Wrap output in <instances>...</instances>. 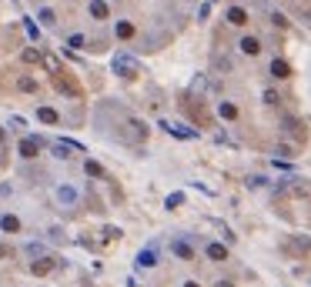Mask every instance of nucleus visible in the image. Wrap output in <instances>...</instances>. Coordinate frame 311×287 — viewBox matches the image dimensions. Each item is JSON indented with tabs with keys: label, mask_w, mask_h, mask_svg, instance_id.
<instances>
[{
	"label": "nucleus",
	"mask_w": 311,
	"mask_h": 287,
	"mask_svg": "<svg viewBox=\"0 0 311 287\" xmlns=\"http://www.w3.org/2000/svg\"><path fill=\"white\" fill-rule=\"evenodd\" d=\"M214 287H234V284L228 281V277H221V281H214Z\"/></svg>",
	"instance_id": "4c0bfd02"
},
{
	"label": "nucleus",
	"mask_w": 311,
	"mask_h": 287,
	"mask_svg": "<svg viewBox=\"0 0 311 287\" xmlns=\"http://www.w3.org/2000/svg\"><path fill=\"white\" fill-rule=\"evenodd\" d=\"M291 74V67H288V60H281V57H275V60H271V77H288Z\"/></svg>",
	"instance_id": "dca6fc26"
},
{
	"label": "nucleus",
	"mask_w": 311,
	"mask_h": 287,
	"mask_svg": "<svg viewBox=\"0 0 311 287\" xmlns=\"http://www.w3.org/2000/svg\"><path fill=\"white\" fill-rule=\"evenodd\" d=\"M184 287H201V284H198V281H184Z\"/></svg>",
	"instance_id": "58836bf2"
},
{
	"label": "nucleus",
	"mask_w": 311,
	"mask_h": 287,
	"mask_svg": "<svg viewBox=\"0 0 311 287\" xmlns=\"http://www.w3.org/2000/svg\"><path fill=\"white\" fill-rule=\"evenodd\" d=\"M157 264V247L151 244V247H144L141 254H137V267H154Z\"/></svg>",
	"instance_id": "9d476101"
},
{
	"label": "nucleus",
	"mask_w": 311,
	"mask_h": 287,
	"mask_svg": "<svg viewBox=\"0 0 311 287\" xmlns=\"http://www.w3.org/2000/svg\"><path fill=\"white\" fill-rule=\"evenodd\" d=\"M261 100H265L268 107H275V104H278V90H275V87H268L265 94H261Z\"/></svg>",
	"instance_id": "c85d7f7f"
},
{
	"label": "nucleus",
	"mask_w": 311,
	"mask_h": 287,
	"mask_svg": "<svg viewBox=\"0 0 311 287\" xmlns=\"http://www.w3.org/2000/svg\"><path fill=\"white\" fill-rule=\"evenodd\" d=\"M67 47H70V50H80V47H87V37H84V33H70V37H67Z\"/></svg>",
	"instance_id": "b1692460"
},
{
	"label": "nucleus",
	"mask_w": 311,
	"mask_h": 287,
	"mask_svg": "<svg viewBox=\"0 0 311 287\" xmlns=\"http://www.w3.org/2000/svg\"><path fill=\"white\" fill-rule=\"evenodd\" d=\"M228 23L245 27V23H248V10H245V7H228Z\"/></svg>",
	"instance_id": "9b49d317"
},
{
	"label": "nucleus",
	"mask_w": 311,
	"mask_h": 287,
	"mask_svg": "<svg viewBox=\"0 0 311 287\" xmlns=\"http://www.w3.org/2000/svg\"><path fill=\"white\" fill-rule=\"evenodd\" d=\"M281 131H291V134H301V127H298V121H295V117H285V121H281Z\"/></svg>",
	"instance_id": "c756f323"
},
{
	"label": "nucleus",
	"mask_w": 311,
	"mask_h": 287,
	"mask_svg": "<svg viewBox=\"0 0 311 287\" xmlns=\"http://www.w3.org/2000/svg\"><path fill=\"white\" fill-rule=\"evenodd\" d=\"M121 137L127 144H141L147 137V124H141L137 117H127V121H124V134H121Z\"/></svg>",
	"instance_id": "f257e3e1"
},
{
	"label": "nucleus",
	"mask_w": 311,
	"mask_h": 287,
	"mask_svg": "<svg viewBox=\"0 0 311 287\" xmlns=\"http://www.w3.org/2000/svg\"><path fill=\"white\" fill-rule=\"evenodd\" d=\"M50 154H54L57 160H67V157L74 154V150H70V147H67L64 141H57V144H50Z\"/></svg>",
	"instance_id": "aec40b11"
},
{
	"label": "nucleus",
	"mask_w": 311,
	"mask_h": 287,
	"mask_svg": "<svg viewBox=\"0 0 311 287\" xmlns=\"http://www.w3.org/2000/svg\"><path fill=\"white\" fill-rule=\"evenodd\" d=\"M37 17H40V23H44V27H54V23H57V13L50 10V7H40V13H37Z\"/></svg>",
	"instance_id": "4be33fe9"
},
{
	"label": "nucleus",
	"mask_w": 311,
	"mask_h": 287,
	"mask_svg": "<svg viewBox=\"0 0 311 287\" xmlns=\"http://www.w3.org/2000/svg\"><path fill=\"white\" fill-rule=\"evenodd\" d=\"M3 257H10V247H7V244L0 241V261H3Z\"/></svg>",
	"instance_id": "e433bc0d"
},
{
	"label": "nucleus",
	"mask_w": 311,
	"mask_h": 287,
	"mask_svg": "<svg viewBox=\"0 0 311 287\" xmlns=\"http://www.w3.org/2000/svg\"><path fill=\"white\" fill-rule=\"evenodd\" d=\"M171 251H174L178 261H194V247H191V241H184V237H174V241H171Z\"/></svg>",
	"instance_id": "423d86ee"
},
{
	"label": "nucleus",
	"mask_w": 311,
	"mask_h": 287,
	"mask_svg": "<svg viewBox=\"0 0 311 287\" xmlns=\"http://www.w3.org/2000/svg\"><path fill=\"white\" fill-rule=\"evenodd\" d=\"M3 141H7V131H3V127H0V144H3Z\"/></svg>",
	"instance_id": "ea45409f"
},
{
	"label": "nucleus",
	"mask_w": 311,
	"mask_h": 287,
	"mask_svg": "<svg viewBox=\"0 0 311 287\" xmlns=\"http://www.w3.org/2000/svg\"><path fill=\"white\" fill-rule=\"evenodd\" d=\"M30 271H33V274H50V271H54V261H50V257H40V261H30Z\"/></svg>",
	"instance_id": "f3484780"
},
{
	"label": "nucleus",
	"mask_w": 311,
	"mask_h": 287,
	"mask_svg": "<svg viewBox=\"0 0 311 287\" xmlns=\"http://www.w3.org/2000/svg\"><path fill=\"white\" fill-rule=\"evenodd\" d=\"M57 80V90L60 94H67V97H77V84H70V80H64V77H54Z\"/></svg>",
	"instance_id": "412c9836"
},
{
	"label": "nucleus",
	"mask_w": 311,
	"mask_h": 287,
	"mask_svg": "<svg viewBox=\"0 0 311 287\" xmlns=\"http://www.w3.org/2000/svg\"><path fill=\"white\" fill-rule=\"evenodd\" d=\"M161 127H164L167 134L181 137V141H194V137H198V131H191V127H181V124H171V121H161Z\"/></svg>",
	"instance_id": "0eeeda50"
},
{
	"label": "nucleus",
	"mask_w": 311,
	"mask_h": 287,
	"mask_svg": "<svg viewBox=\"0 0 311 287\" xmlns=\"http://www.w3.org/2000/svg\"><path fill=\"white\" fill-rule=\"evenodd\" d=\"M44 67L54 74V77H60V60H57L54 54H44Z\"/></svg>",
	"instance_id": "5701e85b"
},
{
	"label": "nucleus",
	"mask_w": 311,
	"mask_h": 287,
	"mask_svg": "<svg viewBox=\"0 0 311 287\" xmlns=\"http://www.w3.org/2000/svg\"><path fill=\"white\" fill-rule=\"evenodd\" d=\"M37 121L40 124H60V114L54 107H37Z\"/></svg>",
	"instance_id": "2eb2a0df"
},
{
	"label": "nucleus",
	"mask_w": 311,
	"mask_h": 287,
	"mask_svg": "<svg viewBox=\"0 0 311 287\" xmlns=\"http://www.w3.org/2000/svg\"><path fill=\"white\" fill-rule=\"evenodd\" d=\"M208 17H211V3L204 0V3H201V7H198V20H208Z\"/></svg>",
	"instance_id": "72a5a7b5"
},
{
	"label": "nucleus",
	"mask_w": 311,
	"mask_h": 287,
	"mask_svg": "<svg viewBox=\"0 0 311 287\" xmlns=\"http://www.w3.org/2000/svg\"><path fill=\"white\" fill-rule=\"evenodd\" d=\"M104 237H107V241H114V237H121V231H117V227H104Z\"/></svg>",
	"instance_id": "f704fd0d"
},
{
	"label": "nucleus",
	"mask_w": 311,
	"mask_h": 287,
	"mask_svg": "<svg viewBox=\"0 0 311 287\" xmlns=\"http://www.w3.org/2000/svg\"><path fill=\"white\" fill-rule=\"evenodd\" d=\"M114 33H117L121 40H131V37H134V23H131V20H117V27H114Z\"/></svg>",
	"instance_id": "6ab92c4d"
},
{
	"label": "nucleus",
	"mask_w": 311,
	"mask_h": 287,
	"mask_svg": "<svg viewBox=\"0 0 311 287\" xmlns=\"http://www.w3.org/2000/svg\"><path fill=\"white\" fill-rule=\"evenodd\" d=\"M285 251L295 254V257L308 254V251H311V237H288V241H285Z\"/></svg>",
	"instance_id": "39448f33"
},
{
	"label": "nucleus",
	"mask_w": 311,
	"mask_h": 287,
	"mask_svg": "<svg viewBox=\"0 0 311 287\" xmlns=\"http://www.w3.org/2000/svg\"><path fill=\"white\" fill-rule=\"evenodd\" d=\"M241 50H245L248 57L261 54V40H258V37H251V33H248V37H241Z\"/></svg>",
	"instance_id": "ddd939ff"
},
{
	"label": "nucleus",
	"mask_w": 311,
	"mask_h": 287,
	"mask_svg": "<svg viewBox=\"0 0 311 287\" xmlns=\"http://www.w3.org/2000/svg\"><path fill=\"white\" fill-rule=\"evenodd\" d=\"M17 87H20L23 94H33V90H37V80H33V77H20V80H17Z\"/></svg>",
	"instance_id": "bb28decb"
},
{
	"label": "nucleus",
	"mask_w": 311,
	"mask_h": 287,
	"mask_svg": "<svg viewBox=\"0 0 311 287\" xmlns=\"http://www.w3.org/2000/svg\"><path fill=\"white\" fill-rule=\"evenodd\" d=\"M54 200L60 204V207H77V200H80V194H77V187H70V184H57L54 187Z\"/></svg>",
	"instance_id": "f03ea898"
},
{
	"label": "nucleus",
	"mask_w": 311,
	"mask_h": 287,
	"mask_svg": "<svg viewBox=\"0 0 311 287\" xmlns=\"http://www.w3.org/2000/svg\"><path fill=\"white\" fill-rule=\"evenodd\" d=\"M7 124H10V131H23V127H27V121H23L20 114H13V117H10Z\"/></svg>",
	"instance_id": "2f4dec72"
},
{
	"label": "nucleus",
	"mask_w": 311,
	"mask_h": 287,
	"mask_svg": "<svg viewBox=\"0 0 311 287\" xmlns=\"http://www.w3.org/2000/svg\"><path fill=\"white\" fill-rule=\"evenodd\" d=\"M218 114H221L224 121H238V107H234L231 100H221V104H218Z\"/></svg>",
	"instance_id": "a211bd4d"
},
{
	"label": "nucleus",
	"mask_w": 311,
	"mask_h": 287,
	"mask_svg": "<svg viewBox=\"0 0 311 287\" xmlns=\"http://www.w3.org/2000/svg\"><path fill=\"white\" fill-rule=\"evenodd\" d=\"M23 64H37V60H44V54H40V50H37V47H27V50H23Z\"/></svg>",
	"instance_id": "393cba45"
},
{
	"label": "nucleus",
	"mask_w": 311,
	"mask_h": 287,
	"mask_svg": "<svg viewBox=\"0 0 311 287\" xmlns=\"http://www.w3.org/2000/svg\"><path fill=\"white\" fill-rule=\"evenodd\" d=\"M84 170H87L90 177H104V167H100L97 160H87V164H84Z\"/></svg>",
	"instance_id": "cd10ccee"
},
{
	"label": "nucleus",
	"mask_w": 311,
	"mask_h": 287,
	"mask_svg": "<svg viewBox=\"0 0 311 287\" xmlns=\"http://www.w3.org/2000/svg\"><path fill=\"white\" fill-rule=\"evenodd\" d=\"M20 227H23V224H20L17 214H0V231H3V234H17Z\"/></svg>",
	"instance_id": "6e6552de"
},
{
	"label": "nucleus",
	"mask_w": 311,
	"mask_h": 287,
	"mask_svg": "<svg viewBox=\"0 0 311 287\" xmlns=\"http://www.w3.org/2000/svg\"><path fill=\"white\" fill-rule=\"evenodd\" d=\"M23 27H27V33H30L33 40H37V37H40V27H37V23H33L30 17H27V20H23Z\"/></svg>",
	"instance_id": "473e14b6"
},
{
	"label": "nucleus",
	"mask_w": 311,
	"mask_h": 287,
	"mask_svg": "<svg viewBox=\"0 0 311 287\" xmlns=\"http://www.w3.org/2000/svg\"><path fill=\"white\" fill-rule=\"evenodd\" d=\"M50 241H57V244L64 241V234H60V227H50Z\"/></svg>",
	"instance_id": "c9c22d12"
},
{
	"label": "nucleus",
	"mask_w": 311,
	"mask_h": 287,
	"mask_svg": "<svg viewBox=\"0 0 311 287\" xmlns=\"http://www.w3.org/2000/svg\"><path fill=\"white\" fill-rule=\"evenodd\" d=\"M245 184H248V187H268V177H261V174H255V177H248Z\"/></svg>",
	"instance_id": "7c9ffc66"
},
{
	"label": "nucleus",
	"mask_w": 311,
	"mask_h": 287,
	"mask_svg": "<svg viewBox=\"0 0 311 287\" xmlns=\"http://www.w3.org/2000/svg\"><path fill=\"white\" fill-rule=\"evenodd\" d=\"M181 204H184V194H167V200H164V207H167V210H178Z\"/></svg>",
	"instance_id": "a878e982"
},
{
	"label": "nucleus",
	"mask_w": 311,
	"mask_h": 287,
	"mask_svg": "<svg viewBox=\"0 0 311 287\" xmlns=\"http://www.w3.org/2000/svg\"><path fill=\"white\" fill-rule=\"evenodd\" d=\"M40 147H44V137L30 134V137H23V141H20V157H23V160H30V157L40 154Z\"/></svg>",
	"instance_id": "20e7f679"
},
{
	"label": "nucleus",
	"mask_w": 311,
	"mask_h": 287,
	"mask_svg": "<svg viewBox=\"0 0 311 287\" xmlns=\"http://www.w3.org/2000/svg\"><path fill=\"white\" fill-rule=\"evenodd\" d=\"M204 254L211 257V261H218V264H221V261H228V247H224L221 241H211L208 247H204Z\"/></svg>",
	"instance_id": "1a4fd4ad"
},
{
	"label": "nucleus",
	"mask_w": 311,
	"mask_h": 287,
	"mask_svg": "<svg viewBox=\"0 0 311 287\" xmlns=\"http://www.w3.org/2000/svg\"><path fill=\"white\" fill-rule=\"evenodd\" d=\"M90 17H94V20H107V17H111L107 3H104V0H90Z\"/></svg>",
	"instance_id": "4468645a"
},
{
	"label": "nucleus",
	"mask_w": 311,
	"mask_h": 287,
	"mask_svg": "<svg viewBox=\"0 0 311 287\" xmlns=\"http://www.w3.org/2000/svg\"><path fill=\"white\" fill-rule=\"evenodd\" d=\"M23 254L33 257V261H40V257H47V247L40 241H30V244H23Z\"/></svg>",
	"instance_id": "f8f14e48"
},
{
	"label": "nucleus",
	"mask_w": 311,
	"mask_h": 287,
	"mask_svg": "<svg viewBox=\"0 0 311 287\" xmlns=\"http://www.w3.org/2000/svg\"><path fill=\"white\" fill-rule=\"evenodd\" d=\"M111 67L121 74V77H134V74H137V60H134L131 54H114Z\"/></svg>",
	"instance_id": "7ed1b4c3"
}]
</instances>
